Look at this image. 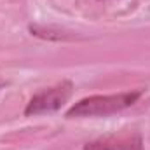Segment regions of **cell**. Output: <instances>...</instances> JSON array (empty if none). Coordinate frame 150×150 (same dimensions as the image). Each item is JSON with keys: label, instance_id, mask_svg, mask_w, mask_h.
I'll use <instances>...</instances> for the list:
<instances>
[{"label": "cell", "instance_id": "cell-1", "mask_svg": "<svg viewBox=\"0 0 150 150\" xmlns=\"http://www.w3.org/2000/svg\"><path fill=\"white\" fill-rule=\"evenodd\" d=\"M142 94H143V89L119 93V94H108V96H89V98L77 101L67 112V117L68 119L107 117V115H112V113L129 108L131 105H134L140 100Z\"/></svg>", "mask_w": 150, "mask_h": 150}, {"label": "cell", "instance_id": "cell-2", "mask_svg": "<svg viewBox=\"0 0 150 150\" xmlns=\"http://www.w3.org/2000/svg\"><path fill=\"white\" fill-rule=\"evenodd\" d=\"M74 91V84L70 80H63L49 89L40 91L38 94H35L30 103L25 108V115L32 117V115H40V113H51L59 110L72 96Z\"/></svg>", "mask_w": 150, "mask_h": 150}, {"label": "cell", "instance_id": "cell-3", "mask_svg": "<svg viewBox=\"0 0 150 150\" xmlns=\"http://www.w3.org/2000/svg\"><path fill=\"white\" fill-rule=\"evenodd\" d=\"M143 142L142 136L133 133V134H112L105 136L94 142H89L84 145V150H142Z\"/></svg>", "mask_w": 150, "mask_h": 150}, {"label": "cell", "instance_id": "cell-4", "mask_svg": "<svg viewBox=\"0 0 150 150\" xmlns=\"http://www.w3.org/2000/svg\"><path fill=\"white\" fill-rule=\"evenodd\" d=\"M30 32L32 35L40 38H45V40H72L74 35L63 32L61 28H52V26H38V25H32L30 26Z\"/></svg>", "mask_w": 150, "mask_h": 150}, {"label": "cell", "instance_id": "cell-5", "mask_svg": "<svg viewBox=\"0 0 150 150\" xmlns=\"http://www.w3.org/2000/svg\"><path fill=\"white\" fill-rule=\"evenodd\" d=\"M2 84H4V80H2V79H0V86H2Z\"/></svg>", "mask_w": 150, "mask_h": 150}]
</instances>
